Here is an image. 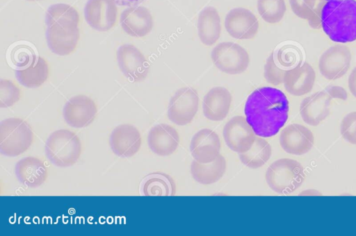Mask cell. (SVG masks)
<instances>
[{"mask_svg": "<svg viewBox=\"0 0 356 236\" xmlns=\"http://www.w3.org/2000/svg\"><path fill=\"white\" fill-rule=\"evenodd\" d=\"M289 101L283 92L272 87L254 90L248 97L244 112L256 135L269 137L276 135L289 117Z\"/></svg>", "mask_w": 356, "mask_h": 236, "instance_id": "obj_1", "label": "cell"}, {"mask_svg": "<svg viewBox=\"0 0 356 236\" xmlns=\"http://www.w3.org/2000/svg\"><path fill=\"white\" fill-rule=\"evenodd\" d=\"M321 28L339 43L356 40V0L328 1L321 14Z\"/></svg>", "mask_w": 356, "mask_h": 236, "instance_id": "obj_2", "label": "cell"}, {"mask_svg": "<svg viewBox=\"0 0 356 236\" xmlns=\"http://www.w3.org/2000/svg\"><path fill=\"white\" fill-rule=\"evenodd\" d=\"M47 158L58 167L74 165L81 153L79 137L72 131L60 129L53 132L47 138L44 146Z\"/></svg>", "mask_w": 356, "mask_h": 236, "instance_id": "obj_3", "label": "cell"}, {"mask_svg": "<svg viewBox=\"0 0 356 236\" xmlns=\"http://www.w3.org/2000/svg\"><path fill=\"white\" fill-rule=\"evenodd\" d=\"M34 138L29 124L22 119L10 117L0 124V153L16 157L31 146Z\"/></svg>", "mask_w": 356, "mask_h": 236, "instance_id": "obj_4", "label": "cell"}, {"mask_svg": "<svg viewBox=\"0 0 356 236\" xmlns=\"http://www.w3.org/2000/svg\"><path fill=\"white\" fill-rule=\"evenodd\" d=\"M304 168L298 161L282 158L273 162L266 173L268 185L274 192L288 194L296 190L304 181Z\"/></svg>", "mask_w": 356, "mask_h": 236, "instance_id": "obj_5", "label": "cell"}, {"mask_svg": "<svg viewBox=\"0 0 356 236\" xmlns=\"http://www.w3.org/2000/svg\"><path fill=\"white\" fill-rule=\"evenodd\" d=\"M211 60L221 71L228 74H238L245 71L250 63L248 51L238 44L221 42L212 49Z\"/></svg>", "mask_w": 356, "mask_h": 236, "instance_id": "obj_6", "label": "cell"}, {"mask_svg": "<svg viewBox=\"0 0 356 236\" xmlns=\"http://www.w3.org/2000/svg\"><path fill=\"white\" fill-rule=\"evenodd\" d=\"M198 104L199 96L195 89L190 87L179 89L169 101L168 119L177 125H186L193 121Z\"/></svg>", "mask_w": 356, "mask_h": 236, "instance_id": "obj_7", "label": "cell"}, {"mask_svg": "<svg viewBox=\"0 0 356 236\" xmlns=\"http://www.w3.org/2000/svg\"><path fill=\"white\" fill-rule=\"evenodd\" d=\"M117 61L123 75L131 82L145 80L149 65L143 53L134 45L124 44L118 49Z\"/></svg>", "mask_w": 356, "mask_h": 236, "instance_id": "obj_8", "label": "cell"}, {"mask_svg": "<svg viewBox=\"0 0 356 236\" xmlns=\"http://www.w3.org/2000/svg\"><path fill=\"white\" fill-rule=\"evenodd\" d=\"M352 56L350 49L346 45L338 44L325 50L318 60L321 74L328 80H336L348 71Z\"/></svg>", "mask_w": 356, "mask_h": 236, "instance_id": "obj_9", "label": "cell"}, {"mask_svg": "<svg viewBox=\"0 0 356 236\" xmlns=\"http://www.w3.org/2000/svg\"><path fill=\"white\" fill-rule=\"evenodd\" d=\"M117 5L114 0H88L84 8L87 24L98 31L111 30L117 22Z\"/></svg>", "mask_w": 356, "mask_h": 236, "instance_id": "obj_10", "label": "cell"}, {"mask_svg": "<svg viewBox=\"0 0 356 236\" xmlns=\"http://www.w3.org/2000/svg\"><path fill=\"white\" fill-rule=\"evenodd\" d=\"M97 113L95 101L86 95H76L65 104L63 115L66 123L73 128H81L90 125Z\"/></svg>", "mask_w": 356, "mask_h": 236, "instance_id": "obj_11", "label": "cell"}, {"mask_svg": "<svg viewBox=\"0 0 356 236\" xmlns=\"http://www.w3.org/2000/svg\"><path fill=\"white\" fill-rule=\"evenodd\" d=\"M223 137L229 149L241 153L251 148L256 136L244 117L234 116L225 125Z\"/></svg>", "mask_w": 356, "mask_h": 236, "instance_id": "obj_12", "label": "cell"}, {"mask_svg": "<svg viewBox=\"0 0 356 236\" xmlns=\"http://www.w3.org/2000/svg\"><path fill=\"white\" fill-rule=\"evenodd\" d=\"M225 27L234 38L250 40L255 37L259 30L256 16L245 8H235L229 10L225 18Z\"/></svg>", "mask_w": 356, "mask_h": 236, "instance_id": "obj_13", "label": "cell"}, {"mask_svg": "<svg viewBox=\"0 0 356 236\" xmlns=\"http://www.w3.org/2000/svg\"><path fill=\"white\" fill-rule=\"evenodd\" d=\"M120 22L126 33L136 37L147 35L154 26L153 17L149 9L137 5L125 8L120 14Z\"/></svg>", "mask_w": 356, "mask_h": 236, "instance_id": "obj_14", "label": "cell"}, {"mask_svg": "<svg viewBox=\"0 0 356 236\" xmlns=\"http://www.w3.org/2000/svg\"><path fill=\"white\" fill-rule=\"evenodd\" d=\"M280 143L286 153L300 155L313 147L314 137L312 132L305 126L292 124L281 132Z\"/></svg>", "mask_w": 356, "mask_h": 236, "instance_id": "obj_15", "label": "cell"}, {"mask_svg": "<svg viewBox=\"0 0 356 236\" xmlns=\"http://www.w3.org/2000/svg\"><path fill=\"white\" fill-rule=\"evenodd\" d=\"M109 143L115 155L122 158H129L134 155L140 148V133L133 125L121 124L112 131Z\"/></svg>", "mask_w": 356, "mask_h": 236, "instance_id": "obj_16", "label": "cell"}, {"mask_svg": "<svg viewBox=\"0 0 356 236\" xmlns=\"http://www.w3.org/2000/svg\"><path fill=\"white\" fill-rule=\"evenodd\" d=\"M47 42L55 54L65 56L73 53L80 38L79 27L53 25L47 27Z\"/></svg>", "mask_w": 356, "mask_h": 236, "instance_id": "obj_17", "label": "cell"}, {"mask_svg": "<svg viewBox=\"0 0 356 236\" xmlns=\"http://www.w3.org/2000/svg\"><path fill=\"white\" fill-rule=\"evenodd\" d=\"M220 141L213 130L203 128L191 139L190 150L194 159L201 163L213 161L220 155Z\"/></svg>", "mask_w": 356, "mask_h": 236, "instance_id": "obj_18", "label": "cell"}, {"mask_svg": "<svg viewBox=\"0 0 356 236\" xmlns=\"http://www.w3.org/2000/svg\"><path fill=\"white\" fill-rule=\"evenodd\" d=\"M315 79L316 73L314 68L305 62L286 69L284 75L283 83L289 94L299 96L311 92Z\"/></svg>", "mask_w": 356, "mask_h": 236, "instance_id": "obj_19", "label": "cell"}, {"mask_svg": "<svg viewBox=\"0 0 356 236\" xmlns=\"http://www.w3.org/2000/svg\"><path fill=\"white\" fill-rule=\"evenodd\" d=\"M332 97L326 92H317L305 98L300 106L302 120L310 126L320 124L329 115Z\"/></svg>", "mask_w": 356, "mask_h": 236, "instance_id": "obj_20", "label": "cell"}, {"mask_svg": "<svg viewBox=\"0 0 356 236\" xmlns=\"http://www.w3.org/2000/svg\"><path fill=\"white\" fill-rule=\"evenodd\" d=\"M147 143L152 152L160 156H167L172 154L178 147L179 135L172 126L159 124L150 129Z\"/></svg>", "mask_w": 356, "mask_h": 236, "instance_id": "obj_21", "label": "cell"}, {"mask_svg": "<svg viewBox=\"0 0 356 236\" xmlns=\"http://www.w3.org/2000/svg\"><path fill=\"white\" fill-rule=\"evenodd\" d=\"M232 103V95L223 87L211 88L204 96L202 110L204 117L211 121H220L227 115Z\"/></svg>", "mask_w": 356, "mask_h": 236, "instance_id": "obj_22", "label": "cell"}, {"mask_svg": "<svg viewBox=\"0 0 356 236\" xmlns=\"http://www.w3.org/2000/svg\"><path fill=\"white\" fill-rule=\"evenodd\" d=\"M18 180L28 187L42 185L47 178V169L39 158L29 156L19 160L15 168Z\"/></svg>", "mask_w": 356, "mask_h": 236, "instance_id": "obj_23", "label": "cell"}, {"mask_svg": "<svg viewBox=\"0 0 356 236\" xmlns=\"http://www.w3.org/2000/svg\"><path fill=\"white\" fill-rule=\"evenodd\" d=\"M197 33L202 43L207 46L214 44L221 33L220 17L213 6H207L201 10L197 18Z\"/></svg>", "mask_w": 356, "mask_h": 236, "instance_id": "obj_24", "label": "cell"}, {"mask_svg": "<svg viewBox=\"0 0 356 236\" xmlns=\"http://www.w3.org/2000/svg\"><path fill=\"white\" fill-rule=\"evenodd\" d=\"M140 193L143 196H174L176 185L169 175L153 172L145 176L140 182Z\"/></svg>", "mask_w": 356, "mask_h": 236, "instance_id": "obj_25", "label": "cell"}, {"mask_svg": "<svg viewBox=\"0 0 356 236\" xmlns=\"http://www.w3.org/2000/svg\"><path fill=\"white\" fill-rule=\"evenodd\" d=\"M49 65L46 60L39 56L33 58L29 66L15 71V76L19 83L29 88L41 86L48 78Z\"/></svg>", "mask_w": 356, "mask_h": 236, "instance_id": "obj_26", "label": "cell"}, {"mask_svg": "<svg viewBox=\"0 0 356 236\" xmlns=\"http://www.w3.org/2000/svg\"><path fill=\"white\" fill-rule=\"evenodd\" d=\"M226 169L225 158L219 155L216 160L208 163L192 162L191 172L193 178L204 185L212 184L222 178Z\"/></svg>", "mask_w": 356, "mask_h": 236, "instance_id": "obj_27", "label": "cell"}, {"mask_svg": "<svg viewBox=\"0 0 356 236\" xmlns=\"http://www.w3.org/2000/svg\"><path fill=\"white\" fill-rule=\"evenodd\" d=\"M293 12L314 28H321V14L326 0H289Z\"/></svg>", "mask_w": 356, "mask_h": 236, "instance_id": "obj_28", "label": "cell"}, {"mask_svg": "<svg viewBox=\"0 0 356 236\" xmlns=\"http://www.w3.org/2000/svg\"><path fill=\"white\" fill-rule=\"evenodd\" d=\"M79 21L78 11L67 3H58L50 6L45 15L47 26L58 25L64 27H79Z\"/></svg>", "mask_w": 356, "mask_h": 236, "instance_id": "obj_29", "label": "cell"}, {"mask_svg": "<svg viewBox=\"0 0 356 236\" xmlns=\"http://www.w3.org/2000/svg\"><path fill=\"white\" fill-rule=\"evenodd\" d=\"M271 146L263 138L257 137L251 148L244 153H239L242 163L250 168L257 169L263 166L270 158Z\"/></svg>", "mask_w": 356, "mask_h": 236, "instance_id": "obj_30", "label": "cell"}, {"mask_svg": "<svg viewBox=\"0 0 356 236\" xmlns=\"http://www.w3.org/2000/svg\"><path fill=\"white\" fill-rule=\"evenodd\" d=\"M257 7L261 17L269 24L280 22L286 10L284 0H257Z\"/></svg>", "mask_w": 356, "mask_h": 236, "instance_id": "obj_31", "label": "cell"}, {"mask_svg": "<svg viewBox=\"0 0 356 236\" xmlns=\"http://www.w3.org/2000/svg\"><path fill=\"white\" fill-rule=\"evenodd\" d=\"M21 97L19 87L12 81H0V107L9 108L17 103Z\"/></svg>", "mask_w": 356, "mask_h": 236, "instance_id": "obj_32", "label": "cell"}, {"mask_svg": "<svg viewBox=\"0 0 356 236\" xmlns=\"http://www.w3.org/2000/svg\"><path fill=\"white\" fill-rule=\"evenodd\" d=\"M286 70L277 65L273 53L266 60L264 66V77L268 83L273 85H278L283 83Z\"/></svg>", "mask_w": 356, "mask_h": 236, "instance_id": "obj_33", "label": "cell"}, {"mask_svg": "<svg viewBox=\"0 0 356 236\" xmlns=\"http://www.w3.org/2000/svg\"><path fill=\"white\" fill-rule=\"evenodd\" d=\"M340 132L347 142L356 144V111L349 112L343 118Z\"/></svg>", "mask_w": 356, "mask_h": 236, "instance_id": "obj_34", "label": "cell"}, {"mask_svg": "<svg viewBox=\"0 0 356 236\" xmlns=\"http://www.w3.org/2000/svg\"><path fill=\"white\" fill-rule=\"evenodd\" d=\"M325 92L332 97V99L334 98L346 100L348 98L347 92L341 86H330L325 89Z\"/></svg>", "mask_w": 356, "mask_h": 236, "instance_id": "obj_35", "label": "cell"}, {"mask_svg": "<svg viewBox=\"0 0 356 236\" xmlns=\"http://www.w3.org/2000/svg\"><path fill=\"white\" fill-rule=\"evenodd\" d=\"M348 85L350 92L356 98V67L353 68L348 76Z\"/></svg>", "mask_w": 356, "mask_h": 236, "instance_id": "obj_36", "label": "cell"}, {"mask_svg": "<svg viewBox=\"0 0 356 236\" xmlns=\"http://www.w3.org/2000/svg\"><path fill=\"white\" fill-rule=\"evenodd\" d=\"M119 6H136L145 0H114Z\"/></svg>", "mask_w": 356, "mask_h": 236, "instance_id": "obj_37", "label": "cell"}, {"mask_svg": "<svg viewBox=\"0 0 356 236\" xmlns=\"http://www.w3.org/2000/svg\"><path fill=\"white\" fill-rule=\"evenodd\" d=\"M28 1H41V0H26Z\"/></svg>", "mask_w": 356, "mask_h": 236, "instance_id": "obj_38", "label": "cell"}, {"mask_svg": "<svg viewBox=\"0 0 356 236\" xmlns=\"http://www.w3.org/2000/svg\"><path fill=\"white\" fill-rule=\"evenodd\" d=\"M326 1H334V0H326Z\"/></svg>", "mask_w": 356, "mask_h": 236, "instance_id": "obj_39", "label": "cell"}]
</instances>
